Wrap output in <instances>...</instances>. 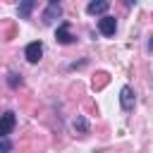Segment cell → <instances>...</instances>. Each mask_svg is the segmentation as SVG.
<instances>
[{
  "instance_id": "13",
  "label": "cell",
  "mask_w": 153,
  "mask_h": 153,
  "mask_svg": "<svg viewBox=\"0 0 153 153\" xmlns=\"http://www.w3.org/2000/svg\"><path fill=\"white\" fill-rule=\"evenodd\" d=\"M50 2H55V5H60V0H50Z\"/></svg>"
},
{
  "instance_id": "5",
  "label": "cell",
  "mask_w": 153,
  "mask_h": 153,
  "mask_svg": "<svg viewBox=\"0 0 153 153\" xmlns=\"http://www.w3.org/2000/svg\"><path fill=\"white\" fill-rule=\"evenodd\" d=\"M62 14V10H60V5H55V2H48V7H45V12H43V24L45 26H50V24H55V19Z\"/></svg>"
},
{
  "instance_id": "10",
  "label": "cell",
  "mask_w": 153,
  "mask_h": 153,
  "mask_svg": "<svg viewBox=\"0 0 153 153\" xmlns=\"http://www.w3.org/2000/svg\"><path fill=\"white\" fill-rule=\"evenodd\" d=\"M10 151H12V141L7 136H2L0 139V153H10Z\"/></svg>"
},
{
  "instance_id": "1",
  "label": "cell",
  "mask_w": 153,
  "mask_h": 153,
  "mask_svg": "<svg viewBox=\"0 0 153 153\" xmlns=\"http://www.w3.org/2000/svg\"><path fill=\"white\" fill-rule=\"evenodd\" d=\"M24 55H26V60H29L31 65H36V62L43 57V43H41V41L29 43V45H26V50H24Z\"/></svg>"
},
{
  "instance_id": "7",
  "label": "cell",
  "mask_w": 153,
  "mask_h": 153,
  "mask_svg": "<svg viewBox=\"0 0 153 153\" xmlns=\"http://www.w3.org/2000/svg\"><path fill=\"white\" fill-rule=\"evenodd\" d=\"M108 7H110V0H91L86 5V12L88 14H105Z\"/></svg>"
},
{
  "instance_id": "9",
  "label": "cell",
  "mask_w": 153,
  "mask_h": 153,
  "mask_svg": "<svg viewBox=\"0 0 153 153\" xmlns=\"http://www.w3.org/2000/svg\"><path fill=\"white\" fill-rule=\"evenodd\" d=\"M72 129H74L79 136L88 134V122H86V117H84V115H76V117L72 120Z\"/></svg>"
},
{
  "instance_id": "6",
  "label": "cell",
  "mask_w": 153,
  "mask_h": 153,
  "mask_svg": "<svg viewBox=\"0 0 153 153\" xmlns=\"http://www.w3.org/2000/svg\"><path fill=\"white\" fill-rule=\"evenodd\" d=\"M55 38H57V43H62V45H69V43H74V36L69 33V24H67V22H62V24L57 26V31H55Z\"/></svg>"
},
{
  "instance_id": "4",
  "label": "cell",
  "mask_w": 153,
  "mask_h": 153,
  "mask_svg": "<svg viewBox=\"0 0 153 153\" xmlns=\"http://www.w3.org/2000/svg\"><path fill=\"white\" fill-rule=\"evenodd\" d=\"M98 31H100L103 36H115V31H117L115 17H103V19H98Z\"/></svg>"
},
{
  "instance_id": "8",
  "label": "cell",
  "mask_w": 153,
  "mask_h": 153,
  "mask_svg": "<svg viewBox=\"0 0 153 153\" xmlns=\"http://www.w3.org/2000/svg\"><path fill=\"white\" fill-rule=\"evenodd\" d=\"M36 2H38V0H19V7H17L19 17H22V19H29L31 12H33V7H36Z\"/></svg>"
},
{
  "instance_id": "3",
  "label": "cell",
  "mask_w": 153,
  "mask_h": 153,
  "mask_svg": "<svg viewBox=\"0 0 153 153\" xmlns=\"http://www.w3.org/2000/svg\"><path fill=\"white\" fill-rule=\"evenodd\" d=\"M14 124H17V117H14V112H12V110H7V112L0 117V139H2V136H7V134H12Z\"/></svg>"
},
{
  "instance_id": "2",
  "label": "cell",
  "mask_w": 153,
  "mask_h": 153,
  "mask_svg": "<svg viewBox=\"0 0 153 153\" xmlns=\"http://www.w3.org/2000/svg\"><path fill=\"white\" fill-rule=\"evenodd\" d=\"M134 88L131 86H122V91H120V105H122V110L124 112H129V110H134Z\"/></svg>"
},
{
  "instance_id": "12",
  "label": "cell",
  "mask_w": 153,
  "mask_h": 153,
  "mask_svg": "<svg viewBox=\"0 0 153 153\" xmlns=\"http://www.w3.org/2000/svg\"><path fill=\"white\" fill-rule=\"evenodd\" d=\"M148 48H151V50H153V36H151V41H148Z\"/></svg>"
},
{
  "instance_id": "11",
  "label": "cell",
  "mask_w": 153,
  "mask_h": 153,
  "mask_svg": "<svg viewBox=\"0 0 153 153\" xmlns=\"http://www.w3.org/2000/svg\"><path fill=\"white\" fill-rule=\"evenodd\" d=\"M7 84H10V86H12V88H17V86H19V84H22V79H19V76H17V74H14V72H12V74H10V79H7Z\"/></svg>"
}]
</instances>
